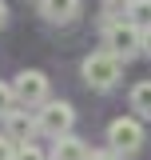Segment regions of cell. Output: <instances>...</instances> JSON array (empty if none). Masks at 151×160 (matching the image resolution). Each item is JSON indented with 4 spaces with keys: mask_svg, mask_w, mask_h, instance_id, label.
<instances>
[{
    "mask_svg": "<svg viewBox=\"0 0 151 160\" xmlns=\"http://www.w3.org/2000/svg\"><path fill=\"white\" fill-rule=\"evenodd\" d=\"M108 148H115L119 156H135L143 148V124L135 116H119L108 124Z\"/></svg>",
    "mask_w": 151,
    "mask_h": 160,
    "instance_id": "277c9868",
    "label": "cell"
},
{
    "mask_svg": "<svg viewBox=\"0 0 151 160\" xmlns=\"http://www.w3.org/2000/svg\"><path fill=\"white\" fill-rule=\"evenodd\" d=\"M40 16L48 24H72L80 16V0H40Z\"/></svg>",
    "mask_w": 151,
    "mask_h": 160,
    "instance_id": "ba28073f",
    "label": "cell"
},
{
    "mask_svg": "<svg viewBox=\"0 0 151 160\" xmlns=\"http://www.w3.org/2000/svg\"><path fill=\"white\" fill-rule=\"evenodd\" d=\"M12 88H16V104L20 108H40V104H48V76L36 72V68H24V72L12 80Z\"/></svg>",
    "mask_w": 151,
    "mask_h": 160,
    "instance_id": "5b68a950",
    "label": "cell"
},
{
    "mask_svg": "<svg viewBox=\"0 0 151 160\" xmlns=\"http://www.w3.org/2000/svg\"><path fill=\"white\" fill-rule=\"evenodd\" d=\"M12 108H16V88H12V84H4V80H0V120L8 116V112H12Z\"/></svg>",
    "mask_w": 151,
    "mask_h": 160,
    "instance_id": "8fae6325",
    "label": "cell"
},
{
    "mask_svg": "<svg viewBox=\"0 0 151 160\" xmlns=\"http://www.w3.org/2000/svg\"><path fill=\"white\" fill-rule=\"evenodd\" d=\"M92 156V148H88V140H80V136H60L52 140V152H48V160H88Z\"/></svg>",
    "mask_w": 151,
    "mask_h": 160,
    "instance_id": "52a82bcc",
    "label": "cell"
},
{
    "mask_svg": "<svg viewBox=\"0 0 151 160\" xmlns=\"http://www.w3.org/2000/svg\"><path fill=\"white\" fill-rule=\"evenodd\" d=\"M16 148H20L16 140L8 136V132H0V160H16Z\"/></svg>",
    "mask_w": 151,
    "mask_h": 160,
    "instance_id": "5bb4252c",
    "label": "cell"
},
{
    "mask_svg": "<svg viewBox=\"0 0 151 160\" xmlns=\"http://www.w3.org/2000/svg\"><path fill=\"white\" fill-rule=\"evenodd\" d=\"M131 112L139 120H151V80H139L131 88Z\"/></svg>",
    "mask_w": 151,
    "mask_h": 160,
    "instance_id": "9c48e42d",
    "label": "cell"
},
{
    "mask_svg": "<svg viewBox=\"0 0 151 160\" xmlns=\"http://www.w3.org/2000/svg\"><path fill=\"white\" fill-rule=\"evenodd\" d=\"M103 48L115 52L119 60H131L143 52V28L135 24V20H108V28H103Z\"/></svg>",
    "mask_w": 151,
    "mask_h": 160,
    "instance_id": "7a4b0ae2",
    "label": "cell"
},
{
    "mask_svg": "<svg viewBox=\"0 0 151 160\" xmlns=\"http://www.w3.org/2000/svg\"><path fill=\"white\" fill-rule=\"evenodd\" d=\"M40 132L48 140H60V136H68L72 132V124H76V108L68 104V100H48V104H40Z\"/></svg>",
    "mask_w": 151,
    "mask_h": 160,
    "instance_id": "3957f363",
    "label": "cell"
},
{
    "mask_svg": "<svg viewBox=\"0 0 151 160\" xmlns=\"http://www.w3.org/2000/svg\"><path fill=\"white\" fill-rule=\"evenodd\" d=\"M16 160H48V152L36 148V144H20V148H16Z\"/></svg>",
    "mask_w": 151,
    "mask_h": 160,
    "instance_id": "4fadbf2b",
    "label": "cell"
},
{
    "mask_svg": "<svg viewBox=\"0 0 151 160\" xmlns=\"http://www.w3.org/2000/svg\"><path fill=\"white\" fill-rule=\"evenodd\" d=\"M127 8H131V0H103V16L108 20H123Z\"/></svg>",
    "mask_w": 151,
    "mask_h": 160,
    "instance_id": "7c38bea8",
    "label": "cell"
},
{
    "mask_svg": "<svg viewBox=\"0 0 151 160\" xmlns=\"http://www.w3.org/2000/svg\"><path fill=\"white\" fill-rule=\"evenodd\" d=\"M4 24H8V4L0 0V28H4Z\"/></svg>",
    "mask_w": 151,
    "mask_h": 160,
    "instance_id": "e0dca14e",
    "label": "cell"
},
{
    "mask_svg": "<svg viewBox=\"0 0 151 160\" xmlns=\"http://www.w3.org/2000/svg\"><path fill=\"white\" fill-rule=\"evenodd\" d=\"M80 76H84V84L88 88H95V92H108V88H115L119 84V76H123V60L115 56V52H92V56L80 64Z\"/></svg>",
    "mask_w": 151,
    "mask_h": 160,
    "instance_id": "6da1fadb",
    "label": "cell"
},
{
    "mask_svg": "<svg viewBox=\"0 0 151 160\" xmlns=\"http://www.w3.org/2000/svg\"><path fill=\"white\" fill-rule=\"evenodd\" d=\"M4 132L16 140V144H32V136L40 132V120L32 108H12L8 116H4Z\"/></svg>",
    "mask_w": 151,
    "mask_h": 160,
    "instance_id": "8992f818",
    "label": "cell"
},
{
    "mask_svg": "<svg viewBox=\"0 0 151 160\" xmlns=\"http://www.w3.org/2000/svg\"><path fill=\"white\" fill-rule=\"evenodd\" d=\"M143 52L151 56V28H143Z\"/></svg>",
    "mask_w": 151,
    "mask_h": 160,
    "instance_id": "2e32d148",
    "label": "cell"
},
{
    "mask_svg": "<svg viewBox=\"0 0 151 160\" xmlns=\"http://www.w3.org/2000/svg\"><path fill=\"white\" fill-rule=\"evenodd\" d=\"M127 20H135L139 28H151V0H131V8H127Z\"/></svg>",
    "mask_w": 151,
    "mask_h": 160,
    "instance_id": "30bf717a",
    "label": "cell"
},
{
    "mask_svg": "<svg viewBox=\"0 0 151 160\" xmlns=\"http://www.w3.org/2000/svg\"><path fill=\"white\" fill-rule=\"evenodd\" d=\"M88 160H119V152H115V148H99V152H92Z\"/></svg>",
    "mask_w": 151,
    "mask_h": 160,
    "instance_id": "9a60e30c",
    "label": "cell"
}]
</instances>
